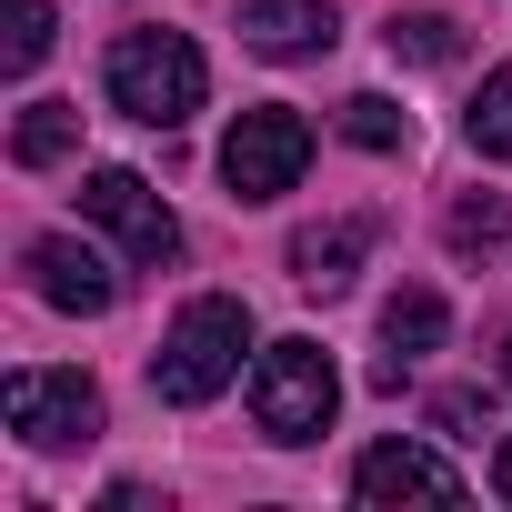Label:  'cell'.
<instances>
[{
  "label": "cell",
  "instance_id": "obj_19",
  "mask_svg": "<svg viewBox=\"0 0 512 512\" xmlns=\"http://www.w3.org/2000/svg\"><path fill=\"white\" fill-rule=\"evenodd\" d=\"M492 492L512 502V432H502V452H492Z\"/></svg>",
  "mask_w": 512,
  "mask_h": 512
},
{
  "label": "cell",
  "instance_id": "obj_12",
  "mask_svg": "<svg viewBox=\"0 0 512 512\" xmlns=\"http://www.w3.org/2000/svg\"><path fill=\"white\" fill-rule=\"evenodd\" d=\"M382 41H392V61H412V71H442V61L462 51V31H452L442 11H392V31H382Z\"/></svg>",
  "mask_w": 512,
  "mask_h": 512
},
{
  "label": "cell",
  "instance_id": "obj_14",
  "mask_svg": "<svg viewBox=\"0 0 512 512\" xmlns=\"http://www.w3.org/2000/svg\"><path fill=\"white\" fill-rule=\"evenodd\" d=\"M442 332H452V312H442L432 292H392V302H382V342H392L402 362H412V352H432Z\"/></svg>",
  "mask_w": 512,
  "mask_h": 512
},
{
  "label": "cell",
  "instance_id": "obj_7",
  "mask_svg": "<svg viewBox=\"0 0 512 512\" xmlns=\"http://www.w3.org/2000/svg\"><path fill=\"white\" fill-rule=\"evenodd\" d=\"M31 292H41L51 312H81V322L121 302V282H111V262H101L91 241H71V231H51V241H31Z\"/></svg>",
  "mask_w": 512,
  "mask_h": 512
},
{
  "label": "cell",
  "instance_id": "obj_11",
  "mask_svg": "<svg viewBox=\"0 0 512 512\" xmlns=\"http://www.w3.org/2000/svg\"><path fill=\"white\" fill-rule=\"evenodd\" d=\"M71 151H81V111H71V101H31L21 131H11V161H21V171H51V161H71Z\"/></svg>",
  "mask_w": 512,
  "mask_h": 512
},
{
  "label": "cell",
  "instance_id": "obj_2",
  "mask_svg": "<svg viewBox=\"0 0 512 512\" xmlns=\"http://www.w3.org/2000/svg\"><path fill=\"white\" fill-rule=\"evenodd\" d=\"M101 81H111V111H131L141 131H181L201 111V91H211V71H201V51L181 31H121Z\"/></svg>",
  "mask_w": 512,
  "mask_h": 512
},
{
  "label": "cell",
  "instance_id": "obj_1",
  "mask_svg": "<svg viewBox=\"0 0 512 512\" xmlns=\"http://www.w3.org/2000/svg\"><path fill=\"white\" fill-rule=\"evenodd\" d=\"M241 352H251V312H241L231 292H201V302H181V322L161 332V352H151V392H161L171 412H201V402L241 372Z\"/></svg>",
  "mask_w": 512,
  "mask_h": 512
},
{
  "label": "cell",
  "instance_id": "obj_6",
  "mask_svg": "<svg viewBox=\"0 0 512 512\" xmlns=\"http://www.w3.org/2000/svg\"><path fill=\"white\" fill-rule=\"evenodd\" d=\"M0 402H11V432H21L31 452H71V442L101 432V392H91L81 372H11Z\"/></svg>",
  "mask_w": 512,
  "mask_h": 512
},
{
  "label": "cell",
  "instance_id": "obj_5",
  "mask_svg": "<svg viewBox=\"0 0 512 512\" xmlns=\"http://www.w3.org/2000/svg\"><path fill=\"white\" fill-rule=\"evenodd\" d=\"M81 211H91V221L131 251L141 272H161L171 251H181V221H171V201H161L141 171H91V181H81Z\"/></svg>",
  "mask_w": 512,
  "mask_h": 512
},
{
  "label": "cell",
  "instance_id": "obj_20",
  "mask_svg": "<svg viewBox=\"0 0 512 512\" xmlns=\"http://www.w3.org/2000/svg\"><path fill=\"white\" fill-rule=\"evenodd\" d=\"M502 382H512V352H502Z\"/></svg>",
  "mask_w": 512,
  "mask_h": 512
},
{
  "label": "cell",
  "instance_id": "obj_13",
  "mask_svg": "<svg viewBox=\"0 0 512 512\" xmlns=\"http://www.w3.org/2000/svg\"><path fill=\"white\" fill-rule=\"evenodd\" d=\"M342 141H362V151H412V111L382 101V91H352V101H342Z\"/></svg>",
  "mask_w": 512,
  "mask_h": 512
},
{
  "label": "cell",
  "instance_id": "obj_9",
  "mask_svg": "<svg viewBox=\"0 0 512 512\" xmlns=\"http://www.w3.org/2000/svg\"><path fill=\"white\" fill-rule=\"evenodd\" d=\"M241 41L262 61H312L332 51V0H241Z\"/></svg>",
  "mask_w": 512,
  "mask_h": 512
},
{
  "label": "cell",
  "instance_id": "obj_15",
  "mask_svg": "<svg viewBox=\"0 0 512 512\" xmlns=\"http://www.w3.org/2000/svg\"><path fill=\"white\" fill-rule=\"evenodd\" d=\"M462 131H472V151H492V161H512V61H502V71H482V91H472V111H462Z\"/></svg>",
  "mask_w": 512,
  "mask_h": 512
},
{
  "label": "cell",
  "instance_id": "obj_17",
  "mask_svg": "<svg viewBox=\"0 0 512 512\" xmlns=\"http://www.w3.org/2000/svg\"><path fill=\"white\" fill-rule=\"evenodd\" d=\"M512 231V211L492 201V191H472V201H452V251H492Z\"/></svg>",
  "mask_w": 512,
  "mask_h": 512
},
{
  "label": "cell",
  "instance_id": "obj_10",
  "mask_svg": "<svg viewBox=\"0 0 512 512\" xmlns=\"http://www.w3.org/2000/svg\"><path fill=\"white\" fill-rule=\"evenodd\" d=\"M362 251H372V221H322V231L292 241V282L302 292H342L362 272Z\"/></svg>",
  "mask_w": 512,
  "mask_h": 512
},
{
  "label": "cell",
  "instance_id": "obj_16",
  "mask_svg": "<svg viewBox=\"0 0 512 512\" xmlns=\"http://www.w3.org/2000/svg\"><path fill=\"white\" fill-rule=\"evenodd\" d=\"M41 51H51V0H11V41H0V61L41 71Z\"/></svg>",
  "mask_w": 512,
  "mask_h": 512
},
{
  "label": "cell",
  "instance_id": "obj_4",
  "mask_svg": "<svg viewBox=\"0 0 512 512\" xmlns=\"http://www.w3.org/2000/svg\"><path fill=\"white\" fill-rule=\"evenodd\" d=\"M302 171H312V121L282 111V101H251V111L221 131V181H231V201H282Z\"/></svg>",
  "mask_w": 512,
  "mask_h": 512
},
{
  "label": "cell",
  "instance_id": "obj_18",
  "mask_svg": "<svg viewBox=\"0 0 512 512\" xmlns=\"http://www.w3.org/2000/svg\"><path fill=\"white\" fill-rule=\"evenodd\" d=\"M432 422H442L452 442H472V422H492V402H482V392H442V402H432Z\"/></svg>",
  "mask_w": 512,
  "mask_h": 512
},
{
  "label": "cell",
  "instance_id": "obj_8",
  "mask_svg": "<svg viewBox=\"0 0 512 512\" xmlns=\"http://www.w3.org/2000/svg\"><path fill=\"white\" fill-rule=\"evenodd\" d=\"M352 492L362 502H462V472L442 452H422V442H372L352 462Z\"/></svg>",
  "mask_w": 512,
  "mask_h": 512
},
{
  "label": "cell",
  "instance_id": "obj_3",
  "mask_svg": "<svg viewBox=\"0 0 512 512\" xmlns=\"http://www.w3.org/2000/svg\"><path fill=\"white\" fill-rule=\"evenodd\" d=\"M332 402H342V372H332V352L322 342H272L262 352V372H251V422H262L272 442H322L332 432Z\"/></svg>",
  "mask_w": 512,
  "mask_h": 512
}]
</instances>
